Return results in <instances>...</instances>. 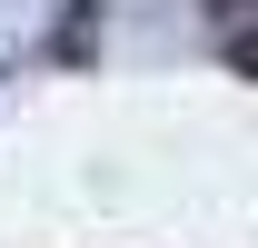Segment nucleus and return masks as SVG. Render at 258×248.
<instances>
[{"instance_id": "1", "label": "nucleus", "mask_w": 258, "mask_h": 248, "mask_svg": "<svg viewBox=\"0 0 258 248\" xmlns=\"http://www.w3.org/2000/svg\"><path fill=\"white\" fill-rule=\"evenodd\" d=\"M90 20H99V0H70V30H60V60H90Z\"/></svg>"}, {"instance_id": "2", "label": "nucleus", "mask_w": 258, "mask_h": 248, "mask_svg": "<svg viewBox=\"0 0 258 248\" xmlns=\"http://www.w3.org/2000/svg\"><path fill=\"white\" fill-rule=\"evenodd\" d=\"M228 60H238V70L258 80V30H228Z\"/></svg>"}, {"instance_id": "3", "label": "nucleus", "mask_w": 258, "mask_h": 248, "mask_svg": "<svg viewBox=\"0 0 258 248\" xmlns=\"http://www.w3.org/2000/svg\"><path fill=\"white\" fill-rule=\"evenodd\" d=\"M219 10H258V0H219Z\"/></svg>"}]
</instances>
